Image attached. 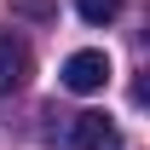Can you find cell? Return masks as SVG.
<instances>
[{
    "mask_svg": "<svg viewBox=\"0 0 150 150\" xmlns=\"http://www.w3.org/2000/svg\"><path fill=\"white\" fill-rule=\"evenodd\" d=\"M75 6H81V18H87V23H110L115 12H121V0H75Z\"/></svg>",
    "mask_w": 150,
    "mask_h": 150,
    "instance_id": "cell-4",
    "label": "cell"
},
{
    "mask_svg": "<svg viewBox=\"0 0 150 150\" xmlns=\"http://www.w3.org/2000/svg\"><path fill=\"white\" fill-rule=\"evenodd\" d=\"M104 81H110V58L98 52V46L64 58V87H69V93H98Z\"/></svg>",
    "mask_w": 150,
    "mask_h": 150,
    "instance_id": "cell-2",
    "label": "cell"
},
{
    "mask_svg": "<svg viewBox=\"0 0 150 150\" xmlns=\"http://www.w3.org/2000/svg\"><path fill=\"white\" fill-rule=\"evenodd\" d=\"M29 75H35V58H29V46H23L12 29H0V98H12L23 81H29Z\"/></svg>",
    "mask_w": 150,
    "mask_h": 150,
    "instance_id": "cell-3",
    "label": "cell"
},
{
    "mask_svg": "<svg viewBox=\"0 0 150 150\" xmlns=\"http://www.w3.org/2000/svg\"><path fill=\"white\" fill-rule=\"evenodd\" d=\"M69 144L75 150H121V127H115L104 110H81L69 121Z\"/></svg>",
    "mask_w": 150,
    "mask_h": 150,
    "instance_id": "cell-1",
    "label": "cell"
}]
</instances>
